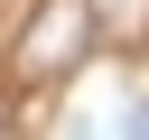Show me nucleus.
<instances>
[{
  "instance_id": "f03ea898",
  "label": "nucleus",
  "mask_w": 149,
  "mask_h": 140,
  "mask_svg": "<svg viewBox=\"0 0 149 140\" xmlns=\"http://www.w3.org/2000/svg\"><path fill=\"white\" fill-rule=\"evenodd\" d=\"M112 140H149V103H140V112H130V121H121Z\"/></svg>"
},
{
  "instance_id": "f257e3e1",
  "label": "nucleus",
  "mask_w": 149,
  "mask_h": 140,
  "mask_svg": "<svg viewBox=\"0 0 149 140\" xmlns=\"http://www.w3.org/2000/svg\"><path fill=\"white\" fill-rule=\"evenodd\" d=\"M93 37H102V9H93V0H37V9L19 19V37H9V84H56V75H74V65L93 56Z\"/></svg>"
}]
</instances>
